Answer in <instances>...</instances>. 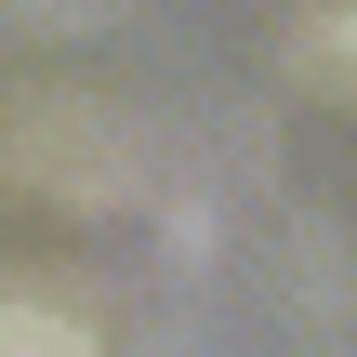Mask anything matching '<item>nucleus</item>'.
Here are the masks:
<instances>
[{"label": "nucleus", "instance_id": "2", "mask_svg": "<svg viewBox=\"0 0 357 357\" xmlns=\"http://www.w3.org/2000/svg\"><path fill=\"white\" fill-rule=\"evenodd\" d=\"M305 79L357 106V0H318V13H305Z\"/></svg>", "mask_w": 357, "mask_h": 357}, {"label": "nucleus", "instance_id": "1", "mask_svg": "<svg viewBox=\"0 0 357 357\" xmlns=\"http://www.w3.org/2000/svg\"><path fill=\"white\" fill-rule=\"evenodd\" d=\"M0 357H119V344H106V318L66 305V291H0Z\"/></svg>", "mask_w": 357, "mask_h": 357}]
</instances>
